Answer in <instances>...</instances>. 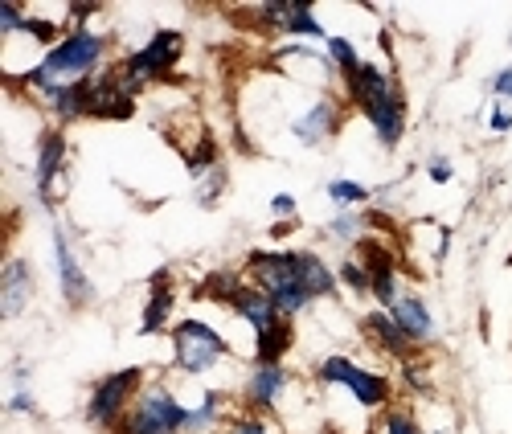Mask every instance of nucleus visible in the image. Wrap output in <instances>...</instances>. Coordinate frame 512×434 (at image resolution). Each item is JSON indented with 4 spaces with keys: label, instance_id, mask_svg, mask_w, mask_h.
Here are the masks:
<instances>
[{
    "label": "nucleus",
    "instance_id": "cd10ccee",
    "mask_svg": "<svg viewBox=\"0 0 512 434\" xmlns=\"http://www.w3.org/2000/svg\"><path fill=\"white\" fill-rule=\"evenodd\" d=\"M25 33H29V37H37L41 46H50V50L62 41V37H58V25H50V21H33V17L25 21Z\"/></svg>",
    "mask_w": 512,
    "mask_h": 434
},
{
    "label": "nucleus",
    "instance_id": "4be33fe9",
    "mask_svg": "<svg viewBox=\"0 0 512 434\" xmlns=\"http://www.w3.org/2000/svg\"><path fill=\"white\" fill-rule=\"evenodd\" d=\"M361 230H365V213H349V209H340L332 222L324 226V234H328L332 242H357Z\"/></svg>",
    "mask_w": 512,
    "mask_h": 434
},
{
    "label": "nucleus",
    "instance_id": "ddd939ff",
    "mask_svg": "<svg viewBox=\"0 0 512 434\" xmlns=\"http://www.w3.org/2000/svg\"><path fill=\"white\" fill-rule=\"evenodd\" d=\"M390 316H394V324L410 336V344L435 340V320H431V312H426V303H422L418 295H402L394 308H390Z\"/></svg>",
    "mask_w": 512,
    "mask_h": 434
},
{
    "label": "nucleus",
    "instance_id": "423d86ee",
    "mask_svg": "<svg viewBox=\"0 0 512 434\" xmlns=\"http://www.w3.org/2000/svg\"><path fill=\"white\" fill-rule=\"evenodd\" d=\"M320 381H336V385H349L353 389V398L365 406V410H377V406H386L390 402V381L386 377H377L345 357H328L320 361Z\"/></svg>",
    "mask_w": 512,
    "mask_h": 434
},
{
    "label": "nucleus",
    "instance_id": "7c9ffc66",
    "mask_svg": "<svg viewBox=\"0 0 512 434\" xmlns=\"http://www.w3.org/2000/svg\"><path fill=\"white\" fill-rule=\"evenodd\" d=\"M426 172H431V181H435V185H447V181H451V160L435 156L431 164H426Z\"/></svg>",
    "mask_w": 512,
    "mask_h": 434
},
{
    "label": "nucleus",
    "instance_id": "9b49d317",
    "mask_svg": "<svg viewBox=\"0 0 512 434\" xmlns=\"http://www.w3.org/2000/svg\"><path fill=\"white\" fill-rule=\"evenodd\" d=\"M230 308L254 328V332H267V328H275L283 316H279V308L271 303V295L267 291H259V287H242L234 299H230Z\"/></svg>",
    "mask_w": 512,
    "mask_h": 434
},
{
    "label": "nucleus",
    "instance_id": "bb28decb",
    "mask_svg": "<svg viewBox=\"0 0 512 434\" xmlns=\"http://www.w3.org/2000/svg\"><path fill=\"white\" fill-rule=\"evenodd\" d=\"M340 279H345L357 295H365V291H369V267H365V263H357V258H349V263L340 267Z\"/></svg>",
    "mask_w": 512,
    "mask_h": 434
},
{
    "label": "nucleus",
    "instance_id": "f8f14e48",
    "mask_svg": "<svg viewBox=\"0 0 512 434\" xmlns=\"http://www.w3.org/2000/svg\"><path fill=\"white\" fill-rule=\"evenodd\" d=\"M336 132V103L332 99H320L316 107H308L300 119L291 123V136L300 140L304 148H316L320 140H328Z\"/></svg>",
    "mask_w": 512,
    "mask_h": 434
},
{
    "label": "nucleus",
    "instance_id": "c756f323",
    "mask_svg": "<svg viewBox=\"0 0 512 434\" xmlns=\"http://www.w3.org/2000/svg\"><path fill=\"white\" fill-rule=\"evenodd\" d=\"M492 95L504 99V103H512V66H504V70L492 78Z\"/></svg>",
    "mask_w": 512,
    "mask_h": 434
},
{
    "label": "nucleus",
    "instance_id": "412c9836",
    "mask_svg": "<svg viewBox=\"0 0 512 434\" xmlns=\"http://www.w3.org/2000/svg\"><path fill=\"white\" fill-rule=\"evenodd\" d=\"M324 46H328V62L345 74V78H353L357 70H361V58H357V50H353V41L349 37H324Z\"/></svg>",
    "mask_w": 512,
    "mask_h": 434
},
{
    "label": "nucleus",
    "instance_id": "20e7f679",
    "mask_svg": "<svg viewBox=\"0 0 512 434\" xmlns=\"http://www.w3.org/2000/svg\"><path fill=\"white\" fill-rule=\"evenodd\" d=\"M185 418L189 410L164 385H156L148 394H140L132 418L123 422V434H185Z\"/></svg>",
    "mask_w": 512,
    "mask_h": 434
},
{
    "label": "nucleus",
    "instance_id": "c9c22d12",
    "mask_svg": "<svg viewBox=\"0 0 512 434\" xmlns=\"http://www.w3.org/2000/svg\"><path fill=\"white\" fill-rule=\"evenodd\" d=\"M99 13V5H70V17L74 21H87V17H95Z\"/></svg>",
    "mask_w": 512,
    "mask_h": 434
},
{
    "label": "nucleus",
    "instance_id": "a878e982",
    "mask_svg": "<svg viewBox=\"0 0 512 434\" xmlns=\"http://www.w3.org/2000/svg\"><path fill=\"white\" fill-rule=\"evenodd\" d=\"M328 197L336 201V209H349V205H365L369 201V189L365 185H353V181H328Z\"/></svg>",
    "mask_w": 512,
    "mask_h": 434
},
{
    "label": "nucleus",
    "instance_id": "f3484780",
    "mask_svg": "<svg viewBox=\"0 0 512 434\" xmlns=\"http://www.w3.org/2000/svg\"><path fill=\"white\" fill-rule=\"evenodd\" d=\"M168 312H173V287H168V275L160 271V275L152 279V299H148V308H144L140 332H144V336L160 332V328H164V320H168Z\"/></svg>",
    "mask_w": 512,
    "mask_h": 434
},
{
    "label": "nucleus",
    "instance_id": "f704fd0d",
    "mask_svg": "<svg viewBox=\"0 0 512 434\" xmlns=\"http://www.w3.org/2000/svg\"><path fill=\"white\" fill-rule=\"evenodd\" d=\"M230 434H271V430H267V426H263L259 418H242V422H238V426H234Z\"/></svg>",
    "mask_w": 512,
    "mask_h": 434
},
{
    "label": "nucleus",
    "instance_id": "2f4dec72",
    "mask_svg": "<svg viewBox=\"0 0 512 434\" xmlns=\"http://www.w3.org/2000/svg\"><path fill=\"white\" fill-rule=\"evenodd\" d=\"M271 213L275 217H295V197L291 193H275L271 197Z\"/></svg>",
    "mask_w": 512,
    "mask_h": 434
},
{
    "label": "nucleus",
    "instance_id": "72a5a7b5",
    "mask_svg": "<svg viewBox=\"0 0 512 434\" xmlns=\"http://www.w3.org/2000/svg\"><path fill=\"white\" fill-rule=\"evenodd\" d=\"M488 127H492V132H508V127H512V111H500V107H496V111L488 115Z\"/></svg>",
    "mask_w": 512,
    "mask_h": 434
},
{
    "label": "nucleus",
    "instance_id": "f257e3e1",
    "mask_svg": "<svg viewBox=\"0 0 512 434\" xmlns=\"http://www.w3.org/2000/svg\"><path fill=\"white\" fill-rule=\"evenodd\" d=\"M107 50V41L87 33V29H74L70 37H62L58 46L46 54V62H41L37 70H29V86H37V91H54V86L62 82H78V78H91V70L99 66Z\"/></svg>",
    "mask_w": 512,
    "mask_h": 434
},
{
    "label": "nucleus",
    "instance_id": "5701e85b",
    "mask_svg": "<svg viewBox=\"0 0 512 434\" xmlns=\"http://www.w3.org/2000/svg\"><path fill=\"white\" fill-rule=\"evenodd\" d=\"M193 181H197V201L209 209L213 201L222 197V189H226V168H222V164H213V168H205L201 177H193Z\"/></svg>",
    "mask_w": 512,
    "mask_h": 434
},
{
    "label": "nucleus",
    "instance_id": "a211bd4d",
    "mask_svg": "<svg viewBox=\"0 0 512 434\" xmlns=\"http://www.w3.org/2000/svg\"><path fill=\"white\" fill-rule=\"evenodd\" d=\"M365 332H373L381 349H390L394 357H406V349H410V336L394 324L390 312H373V316H365Z\"/></svg>",
    "mask_w": 512,
    "mask_h": 434
},
{
    "label": "nucleus",
    "instance_id": "473e14b6",
    "mask_svg": "<svg viewBox=\"0 0 512 434\" xmlns=\"http://www.w3.org/2000/svg\"><path fill=\"white\" fill-rule=\"evenodd\" d=\"M386 434H418V426H414L406 414H390V418H386Z\"/></svg>",
    "mask_w": 512,
    "mask_h": 434
},
{
    "label": "nucleus",
    "instance_id": "aec40b11",
    "mask_svg": "<svg viewBox=\"0 0 512 434\" xmlns=\"http://www.w3.org/2000/svg\"><path fill=\"white\" fill-rule=\"evenodd\" d=\"M283 33L291 37H324L312 5H304V0H291V9H287V21H283Z\"/></svg>",
    "mask_w": 512,
    "mask_h": 434
},
{
    "label": "nucleus",
    "instance_id": "7ed1b4c3",
    "mask_svg": "<svg viewBox=\"0 0 512 434\" xmlns=\"http://www.w3.org/2000/svg\"><path fill=\"white\" fill-rule=\"evenodd\" d=\"M230 353V344L213 332L205 320H181L173 328V357L181 373H209L222 357Z\"/></svg>",
    "mask_w": 512,
    "mask_h": 434
},
{
    "label": "nucleus",
    "instance_id": "6e6552de",
    "mask_svg": "<svg viewBox=\"0 0 512 434\" xmlns=\"http://www.w3.org/2000/svg\"><path fill=\"white\" fill-rule=\"evenodd\" d=\"M361 111L373 123L377 140L386 148H398V140L406 132V103H402V95L394 91V86H390V91H381V95H373V99H365Z\"/></svg>",
    "mask_w": 512,
    "mask_h": 434
},
{
    "label": "nucleus",
    "instance_id": "1a4fd4ad",
    "mask_svg": "<svg viewBox=\"0 0 512 434\" xmlns=\"http://www.w3.org/2000/svg\"><path fill=\"white\" fill-rule=\"evenodd\" d=\"M54 258H58V279H62L66 303H74V308L78 303H87L91 299V279L82 275V267H78V258H74V250H70L62 230H54Z\"/></svg>",
    "mask_w": 512,
    "mask_h": 434
},
{
    "label": "nucleus",
    "instance_id": "0eeeda50",
    "mask_svg": "<svg viewBox=\"0 0 512 434\" xmlns=\"http://www.w3.org/2000/svg\"><path fill=\"white\" fill-rule=\"evenodd\" d=\"M140 381H144V373L132 365V369H119V373H111V377H103L99 385H95V394H91V406H87V418L95 422V426H111L123 410H127V402H132V394L140 389Z\"/></svg>",
    "mask_w": 512,
    "mask_h": 434
},
{
    "label": "nucleus",
    "instance_id": "39448f33",
    "mask_svg": "<svg viewBox=\"0 0 512 434\" xmlns=\"http://www.w3.org/2000/svg\"><path fill=\"white\" fill-rule=\"evenodd\" d=\"M181 46H185V37H181L177 29H160L144 50H136L132 58L119 66V74L132 82V86H140V82H148V78H164L168 70H173V62L181 58Z\"/></svg>",
    "mask_w": 512,
    "mask_h": 434
},
{
    "label": "nucleus",
    "instance_id": "6ab92c4d",
    "mask_svg": "<svg viewBox=\"0 0 512 434\" xmlns=\"http://www.w3.org/2000/svg\"><path fill=\"white\" fill-rule=\"evenodd\" d=\"M291 349V324L279 320L275 328L259 332V349H254V357H259V365H279V357Z\"/></svg>",
    "mask_w": 512,
    "mask_h": 434
},
{
    "label": "nucleus",
    "instance_id": "dca6fc26",
    "mask_svg": "<svg viewBox=\"0 0 512 434\" xmlns=\"http://www.w3.org/2000/svg\"><path fill=\"white\" fill-rule=\"evenodd\" d=\"M283 385H287V369H283V365H259V369H254V377H250L246 398H250V406L267 410V406H275V402H279Z\"/></svg>",
    "mask_w": 512,
    "mask_h": 434
},
{
    "label": "nucleus",
    "instance_id": "f03ea898",
    "mask_svg": "<svg viewBox=\"0 0 512 434\" xmlns=\"http://www.w3.org/2000/svg\"><path fill=\"white\" fill-rule=\"evenodd\" d=\"M246 267L259 283V291L271 295V303L279 308V316H295L308 308V291L300 287V275H295V250H254L246 258Z\"/></svg>",
    "mask_w": 512,
    "mask_h": 434
},
{
    "label": "nucleus",
    "instance_id": "c85d7f7f",
    "mask_svg": "<svg viewBox=\"0 0 512 434\" xmlns=\"http://www.w3.org/2000/svg\"><path fill=\"white\" fill-rule=\"evenodd\" d=\"M25 29V17H21V5H0V33L13 37Z\"/></svg>",
    "mask_w": 512,
    "mask_h": 434
},
{
    "label": "nucleus",
    "instance_id": "e433bc0d",
    "mask_svg": "<svg viewBox=\"0 0 512 434\" xmlns=\"http://www.w3.org/2000/svg\"><path fill=\"white\" fill-rule=\"evenodd\" d=\"M9 410H17V414H29V410H33V398H29L25 389H21V394L13 398V406H9Z\"/></svg>",
    "mask_w": 512,
    "mask_h": 434
},
{
    "label": "nucleus",
    "instance_id": "4468645a",
    "mask_svg": "<svg viewBox=\"0 0 512 434\" xmlns=\"http://www.w3.org/2000/svg\"><path fill=\"white\" fill-rule=\"evenodd\" d=\"M295 275H300V287L308 291V299L332 295L336 291V275L324 267V258L312 250H295Z\"/></svg>",
    "mask_w": 512,
    "mask_h": 434
},
{
    "label": "nucleus",
    "instance_id": "393cba45",
    "mask_svg": "<svg viewBox=\"0 0 512 434\" xmlns=\"http://www.w3.org/2000/svg\"><path fill=\"white\" fill-rule=\"evenodd\" d=\"M238 291H242V279H238V275H230V271H218V275H209V279H205V287H201V295L218 299V303H230V299H234Z\"/></svg>",
    "mask_w": 512,
    "mask_h": 434
},
{
    "label": "nucleus",
    "instance_id": "b1692460",
    "mask_svg": "<svg viewBox=\"0 0 512 434\" xmlns=\"http://www.w3.org/2000/svg\"><path fill=\"white\" fill-rule=\"evenodd\" d=\"M218 410H222V394H205L201 406L189 410V418H185V434H201V430H209L213 418H218Z\"/></svg>",
    "mask_w": 512,
    "mask_h": 434
},
{
    "label": "nucleus",
    "instance_id": "2eb2a0df",
    "mask_svg": "<svg viewBox=\"0 0 512 434\" xmlns=\"http://www.w3.org/2000/svg\"><path fill=\"white\" fill-rule=\"evenodd\" d=\"M62 160H66L62 132H46V136H41V144H37V193L41 197H50V185L62 172Z\"/></svg>",
    "mask_w": 512,
    "mask_h": 434
},
{
    "label": "nucleus",
    "instance_id": "9d476101",
    "mask_svg": "<svg viewBox=\"0 0 512 434\" xmlns=\"http://www.w3.org/2000/svg\"><path fill=\"white\" fill-rule=\"evenodd\" d=\"M29 299H33V271L21 263V258H13L5 267V275H0V312H5V320L21 316L29 308Z\"/></svg>",
    "mask_w": 512,
    "mask_h": 434
}]
</instances>
